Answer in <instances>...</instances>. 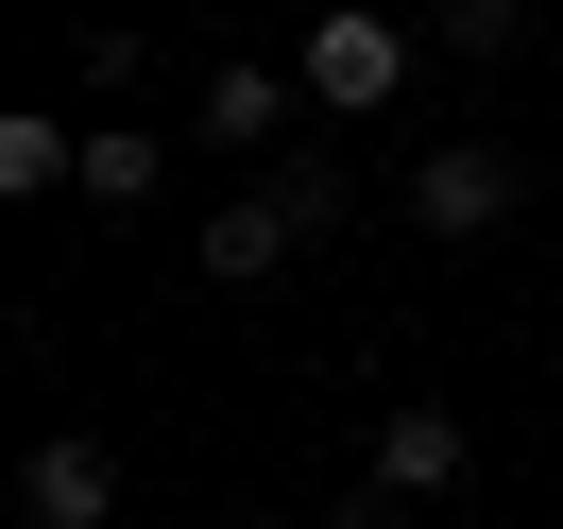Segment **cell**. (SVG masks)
Segmentation results:
<instances>
[{
    "label": "cell",
    "instance_id": "obj_8",
    "mask_svg": "<svg viewBox=\"0 0 563 529\" xmlns=\"http://www.w3.org/2000/svg\"><path fill=\"white\" fill-rule=\"evenodd\" d=\"M274 206L308 222V240H342V206H358V188H342V154H324V137H290V154H274Z\"/></svg>",
    "mask_w": 563,
    "mask_h": 529
},
{
    "label": "cell",
    "instance_id": "obj_3",
    "mask_svg": "<svg viewBox=\"0 0 563 529\" xmlns=\"http://www.w3.org/2000/svg\"><path fill=\"white\" fill-rule=\"evenodd\" d=\"M290 120H308V69H206V103H188V137H222V154H290Z\"/></svg>",
    "mask_w": 563,
    "mask_h": 529
},
{
    "label": "cell",
    "instance_id": "obj_4",
    "mask_svg": "<svg viewBox=\"0 0 563 529\" xmlns=\"http://www.w3.org/2000/svg\"><path fill=\"white\" fill-rule=\"evenodd\" d=\"M290 256H308V222H290V206H274V188H240V206H222V222H206V240H188V274H206V290H274V274H290Z\"/></svg>",
    "mask_w": 563,
    "mask_h": 529
},
{
    "label": "cell",
    "instance_id": "obj_1",
    "mask_svg": "<svg viewBox=\"0 0 563 529\" xmlns=\"http://www.w3.org/2000/svg\"><path fill=\"white\" fill-rule=\"evenodd\" d=\"M410 18H376V0H308V120H393V86H410Z\"/></svg>",
    "mask_w": 563,
    "mask_h": 529
},
{
    "label": "cell",
    "instance_id": "obj_10",
    "mask_svg": "<svg viewBox=\"0 0 563 529\" xmlns=\"http://www.w3.org/2000/svg\"><path fill=\"white\" fill-rule=\"evenodd\" d=\"M69 69H86V86H103V103H120V86L154 69V52H137V18H86V35H69Z\"/></svg>",
    "mask_w": 563,
    "mask_h": 529
},
{
    "label": "cell",
    "instance_id": "obj_5",
    "mask_svg": "<svg viewBox=\"0 0 563 529\" xmlns=\"http://www.w3.org/2000/svg\"><path fill=\"white\" fill-rule=\"evenodd\" d=\"M18 513H35V529H103V513H120V444H86V427H52V444L18 461Z\"/></svg>",
    "mask_w": 563,
    "mask_h": 529
},
{
    "label": "cell",
    "instance_id": "obj_12",
    "mask_svg": "<svg viewBox=\"0 0 563 529\" xmlns=\"http://www.w3.org/2000/svg\"><path fill=\"white\" fill-rule=\"evenodd\" d=\"M256 529H308V513H256Z\"/></svg>",
    "mask_w": 563,
    "mask_h": 529
},
{
    "label": "cell",
    "instance_id": "obj_9",
    "mask_svg": "<svg viewBox=\"0 0 563 529\" xmlns=\"http://www.w3.org/2000/svg\"><path fill=\"white\" fill-rule=\"evenodd\" d=\"M154 172H172V137H120V120H103V137H86V206H154Z\"/></svg>",
    "mask_w": 563,
    "mask_h": 529
},
{
    "label": "cell",
    "instance_id": "obj_7",
    "mask_svg": "<svg viewBox=\"0 0 563 529\" xmlns=\"http://www.w3.org/2000/svg\"><path fill=\"white\" fill-rule=\"evenodd\" d=\"M512 35H529V0H427V52L444 69H512Z\"/></svg>",
    "mask_w": 563,
    "mask_h": 529
},
{
    "label": "cell",
    "instance_id": "obj_6",
    "mask_svg": "<svg viewBox=\"0 0 563 529\" xmlns=\"http://www.w3.org/2000/svg\"><path fill=\"white\" fill-rule=\"evenodd\" d=\"M376 495H461V410H376Z\"/></svg>",
    "mask_w": 563,
    "mask_h": 529
},
{
    "label": "cell",
    "instance_id": "obj_11",
    "mask_svg": "<svg viewBox=\"0 0 563 529\" xmlns=\"http://www.w3.org/2000/svg\"><path fill=\"white\" fill-rule=\"evenodd\" d=\"M393 513H410V495H376V478H358V495H342V513H324V529H393Z\"/></svg>",
    "mask_w": 563,
    "mask_h": 529
},
{
    "label": "cell",
    "instance_id": "obj_2",
    "mask_svg": "<svg viewBox=\"0 0 563 529\" xmlns=\"http://www.w3.org/2000/svg\"><path fill=\"white\" fill-rule=\"evenodd\" d=\"M410 222L427 240H495L512 222V137H427L410 154Z\"/></svg>",
    "mask_w": 563,
    "mask_h": 529
}]
</instances>
